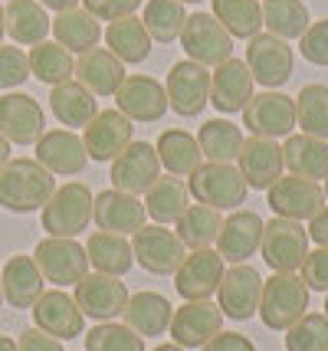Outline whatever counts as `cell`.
<instances>
[{
  "label": "cell",
  "mask_w": 328,
  "mask_h": 351,
  "mask_svg": "<svg viewBox=\"0 0 328 351\" xmlns=\"http://www.w3.org/2000/svg\"><path fill=\"white\" fill-rule=\"evenodd\" d=\"M105 43L109 49L118 56L122 62H144L151 53V36L144 30L138 16H122V20H112L109 30H105Z\"/></svg>",
  "instance_id": "obj_38"
},
{
  "label": "cell",
  "mask_w": 328,
  "mask_h": 351,
  "mask_svg": "<svg viewBox=\"0 0 328 351\" xmlns=\"http://www.w3.org/2000/svg\"><path fill=\"white\" fill-rule=\"evenodd\" d=\"M223 273H227V263L217 250H190L174 273V289L188 302H201L220 289Z\"/></svg>",
  "instance_id": "obj_12"
},
{
  "label": "cell",
  "mask_w": 328,
  "mask_h": 351,
  "mask_svg": "<svg viewBox=\"0 0 328 351\" xmlns=\"http://www.w3.org/2000/svg\"><path fill=\"white\" fill-rule=\"evenodd\" d=\"M16 348L20 351H63V341L47 335V332H40V328H27V332H20Z\"/></svg>",
  "instance_id": "obj_51"
},
{
  "label": "cell",
  "mask_w": 328,
  "mask_h": 351,
  "mask_svg": "<svg viewBox=\"0 0 328 351\" xmlns=\"http://www.w3.org/2000/svg\"><path fill=\"white\" fill-rule=\"evenodd\" d=\"M210 7H214V16L236 40H250L256 33H263V7L256 0H210Z\"/></svg>",
  "instance_id": "obj_42"
},
{
  "label": "cell",
  "mask_w": 328,
  "mask_h": 351,
  "mask_svg": "<svg viewBox=\"0 0 328 351\" xmlns=\"http://www.w3.org/2000/svg\"><path fill=\"white\" fill-rule=\"evenodd\" d=\"M299 269H302V282L309 286V292H328V246L309 250V256Z\"/></svg>",
  "instance_id": "obj_49"
},
{
  "label": "cell",
  "mask_w": 328,
  "mask_h": 351,
  "mask_svg": "<svg viewBox=\"0 0 328 351\" xmlns=\"http://www.w3.org/2000/svg\"><path fill=\"white\" fill-rule=\"evenodd\" d=\"M322 191H325V197H328V178H325V187H322Z\"/></svg>",
  "instance_id": "obj_61"
},
{
  "label": "cell",
  "mask_w": 328,
  "mask_h": 351,
  "mask_svg": "<svg viewBox=\"0 0 328 351\" xmlns=\"http://www.w3.org/2000/svg\"><path fill=\"white\" fill-rule=\"evenodd\" d=\"M112 184L115 191H125V194H148V187L161 178V158L157 148L148 141H131L125 152L112 161Z\"/></svg>",
  "instance_id": "obj_15"
},
{
  "label": "cell",
  "mask_w": 328,
  "mask_h": 351,
  "mask_svg": "<svg viewBox=\"0 0 328 351\" xmlns=\"http://www.w3.org/2000/svg\"><path fill=\"white\" fill-rule=\"evenodd\" d=\"M33 322H36V328L40 332H47V335L60 338H76L82 335V325H86V315H82V308L76 306V299L73 295H66L63 289H43V295L33 302Z\"/></svg>",
  "instance_id": "obj_20"
},
{
  "label": "cell",
  "mask_w": 328,
  "mask_h": 351,
  "mask_svg": "<svg viewBox=\"0 0 328 351\" xmlns=\"http://www.w3.org/2000/svg\"><path fill=\"white\" fill-rule=\"evenodd\" d=\"M325 315H328V292H325Z\"/></svg>",
  "instance_id": "obj_62"
},
{
  "label": "cell",
  "mask_w": 328,
  "mask_h": 351,
  "mask_svg": "<svg viewBox=\"0 0 328 351\" xmlns=\"http://www.w3.org/2000/svg\"><path fill=\"white\" fill-rule=\"evenodd\" d=\"M125 325L131 332H138L141 338H155L164 335L171 328V302L157 292H138V295H128V306H125Z\"/></svg>",
  "instance_id": "obj_32"
},
{
  "label": "cell",
  "mask_w": 328,
  "mask_h": 351,
  "mask_svg": "<svg viewBox=\"0 0 328 351\" xmlns=\"http://www.w3.org/2000/svg\"><path fill=\"white\" fill-rule=\"evenodd\" d=\"M168 106L181 119H194L210 106V69L194 60H181L168 69Z\"/></svg>",
  "instance_id": "obj_9"
},
{
  "label": "cell",
  "mask_w": 328,
  "mask_h": 351,
  "mask_svg": "<svg viewBox=\"0 0 328 351\" xmlns=\"http://www.w3.org/2000/svg\"><path fill=\"white\" fill-rule=\"evenodd\" d=\"M247 66L253 73V82L266 89H282L292 79V49L273 33H256L247 40Z\"/></svg>",
  "instance_id": "obj_11"
},
{
  "label": "cell",
  "mask_w": 328,
  "mask_h": 351,
  "mask_svg": "<svg viewBox=\"0 0 328 351\" xmlns=\"http://www.w3.org/2000/svg\"><path fill=\"white\" fill-rule=\"evenodd\" d=\"M3 33H7V20H3V7H0V43H3Z\"/></svg>",
  "instance_id": "obj_58"
},
{
  "label": "cell",
  "mask_w": 328,
  "mask_h": 351,
  "mask_svg": "<svg viewBox=\"0 0 328 351\" xmlns=\"http://www.w3.org/2000/svg\"><path fill=\"white\" fill-rule=\"evenodd\" d=\"M43 106L27 92H7L0 99V135L10 145H36L43 135Z\"/></svg>",
  "instance_id": "obj_17"
},
{
  "label": "cell",
  "mask_w": 328,
  "mask_h": 351,
  "mask_svg": "<svg viewBox=\"0 0 328 351\" xmlns=\"http://www.w3.org/2000/svg\"><path fill=\"white\" fill-rule=\"evenodd\" d=\"M181 3H201V0H181Z\"/></svg>",
  "instance_id": "obj_60"
},
{
  "label": "cell",
  "mask_w": 328,
  "mask_h": 351,
  "mask_svg": "<svg viewBox=\"0 0 328 351\" xmlns=\"http://www.w3.org/2000/svg\"><path fill=\"white\" fill-rule=\"evenodd\" d=\"M220 312L227 319L247 322L253 319V312H260V295H263V276L256 273L247 263H236L234 269H227L220 279Z\"/></svg>",
  "instance_id": "obj_16"
},
{
  "label": "cell",
  "mask_w": 328,
  "mask_h": 351,
  "mask_svg": "<svg viewBox=\"0 0 328 351\" xmlns=\"http://www.w3.org/2000/svg\"><path fill=\"white\" fill-rule=\"evenodd\" d=\"M36 161L56 178H69V174H79L86 168L89 154H86V145L82 138L73 135V128H53V132H43L40 141H36Z\"/></svg>",
  "instance_id": "obj_23"
},
{
  "label": "cell",
  "mask_w": 328,
  "mask_h": 351,
  "mask_svg": "<svg viewBox=\"0 0 328 351\" xmlns=\"http://www.w3.org/2000/svg\"><path fill=\"white\" fill-rule=\"evenodd\" d=\"M86 10L95 16V20H122V16H131L141 7V0H82Z\"/></svg>",
  "instance_id": "obj_50"
},
{
  "label": "cell",
  "mask_w": 328,
  "mask_h": 351,
  "mask_svg": "<svg viewBox=\"0 0 328 351\" xmlns=\"http://www.w3.org/2000/svg\"><path fill=\"white\" fill-rule=\"evenodd\" d=\"M115 106L131 122H161L168 112V92L151 76H125L115 92Z\"/></svg>",
  "instance_id": "obj_19"
},
{
  "label": "cell",
  "mask_w": 328,
  "mask_h": 351,
  "mask_svg": "<svg viewBox=\"0 0 328 351\" xmlns=\"http://www.w3.org/2000/svg\"><path fill=\"white\" fill-rule=\"evenodd\" d=\"M49 112L60 119V125H69V128H86L99 115V102L95 95L82 82H60L49 92Z\"/></svg>",
  "instance_id": "obj_30"
},
{
  "label": "cell",
  "mask_w": 328,
  "mask_h": 351,
  "mask_svg": "<svg viewBox=\"0 0 328 351\" xmlns=\"http://www.w3.org/2000/svg\"><path fill=\"white\" fill-rule=\"evenodd\" d=\"M243 132L240 125L227 122V119H210V122L201 125V135H197V145H201V154L207 161H217V165H234L240 152H243Z\"/></svg>",
  "instance_id": "obj_37"
},
{
  "label": "cell",
  "mask_w": 328,
  "mask_h": 351,
  "mask_svg": "<svg viewBox=\"0 0 328 351\" xmlns=\"http://www.w3.org/2000/svg\"><path fill=\"white\" fill-rule=\"evenodd\" d=\"M53 33H56V43L66 46L69 53H89L99 46L102 40V27L86 7H73V10H63L53 20Z\"/></svg>",
  "instance_id": "obj_34"
},
{
  "label": "cell",
  "mask_w": 328,
  "mask_h": 351,
  "mask_svg": "<svg viewBox=\"0 0 328 351\" xmlns=\"http://www.w3.org/2000/svg\"><path fill=\"white\" fill-rule=\"evenodd\" d=\"M92 191L86 184H63L53 191L49 204L43 207V230L49 237H69L76 240L82 230L92 223Z\"/></svg>",
  "instance_id": "obj_3"
},
{
  "label": "cell",
  "mask_w": 328,
  "mask_h": 351,
  "mask_svg": "<svg viewBox=\"0 0 328 351\" xmlns=\"http://www.w3.org/2000/svg\"><path fill=\"white\" fill-rule=\"evenodd\" d=\"M236 161H240V174H243L247 187H253V191H269L282 178V168H286L279 145L273 138L256 135L243 141V152H240Z\"/></svg>",
  "instance_id": "obj_24"
},
{
  "label": "cell",
  "mask_w": 328,
  "mask_h": 351,
  "mask_svg": "<svg viewBox=\"0 0 328 351\" xmlns=\"http://www.w3.org/2000/svg\"><path fill=\"white\" fill-rule=\"evenodd\" d=\"M131 253H135V263H138L144 273L151 276H174L177 266L188 256V246L177 240V233L164 230L161 223L155 227H141L135 237H131Z\"/></svg>",
  "instance_id": "obj_10"
},
{
  "label": "cell",
  "mask_w": 328,
  "mask_h": 351,
  "mask_svg": "<svg viewBox=\"0 0 328 351\" xmlns=\"http://www.w3.org/2000/svg\"><path fill=\"white\" fill-rule=\"evenodd\" d=\"M299 49L312 66H328V20H315L299 36Z\"/></svg>",
  "instance_id": "obj_48"
},
{
  "label": "cell",
  "mask_w": 328,
  "mask_h": 351,
  "mask_svg": "<svg viewBox=\"0 0 328 351\" xmlns=\"http://www.w3.org/2000/svg\"><path fill=\"white\" fill-rule=\"evenodd\" d=\"M0 351H20V348H16V341H14V338L0 335Z\"/></svg>",
  "instance_id": "obj_56"
},
{
  "label": "cell",
  "mask_w": 328,
  "mask_h": 351,
  "mask_svg": "<svg viewBox=\"0 0 328 351\" xmlns=\"http://www.w3.org/2000/svg\"><path fill=\"white\" fill-rule=\"evenodd\" d=\"M86 256H89V266L95 273L105 276H122L135 266V253H131V243L118 233H105V230H95L86 243Z\"/></svg>",
  "instance_id": "obj_33"
},
{
  "label": "cell",
  "mask_w": 328,
  "mask_h": 351,
  "mask_svg": "<svg viewBox=\"0 0 328 351\" xmlns=\"http://www.w3.org/2000/svg\"><path fill=\"white\" fill-rule=\"evenodd\" d=\"M188 191L201 200V204L214 207V210H234V207H240V204L247 200V191H250V187L243 181L240 168L207 161V165H201V168L190 174Z\"/></svg>",
  "instance_id": "obj_5"
},
{
  "label": "cell",
  "mask_w": 328,
  "mask_h": 351,
  "mask_svg": "<svg viewBox=\"0 0 328 351\" xmlns=\"http://www.w3.org/2000/svg\"><path fill=\"white\" fill-rule=\"evenodd\" d=\"M286 351H328V315L305 312L286 328Z\"/></svg>",
  "instance_id": "obj_45"
},
{
  "label": "cell",
  "mask_w": 328,
  "mask_h": 351,
  "mask_svg": "<svg viewBox=\"0 0 328 351\" xmlns=\"http://www.w3.org/2000/svg\"><path fill=\"white\" fill-rule=\"evenodd\" d=\"M168 332L174 335V345H181V348H203L217 332H223V312L210 299L188 302L171 315Z\"/></svg>",
  "instance_id": "obj_22"
},
{
  "label": "cell",
  "mask_w": 328,
  "mask_h": 351,
  "mask_svg": "<svg viewBox=\"0 0 328 351\" xmlns=\"http://www.w3.org/2000/svg\"><path fill=\"white\" fill-rule=\"evenodd\" d=\"M184 20H188V14H184V3H181V0H148L144 16H141L148 36L157 40V43H174V40H181Z\"/></svg>",
  "instance_id": "obj_44"
},
{
  "label": "cell",
  "mask_w": 328,
  "mask_h": 351,
  "mask_svg": "<svg viewBox=\"0 0 328 351\" xmlns=\"http://www.w3.org/2000/svg\"><path fill=\"white\" fill-rule=\"evenodd\" d=\"M157 158H161V168H168V174L174 178H190L194 171L201 168V145L190 132H181V128H171L157 138Z\"/></svg>",
  "instance_id": "obj_36"
},
{
  "label": "cell",
  "mask_w": 328,
  "mask_h": 351,
  "mask_svg": "<svg viewBox=\"0 0 328 351\" xmlns=\"http://www.w3.org/2000/svg\"><path fill=\"white\" fill-rule=\"evenodd\" d=\"M309 308V286L296 273H273L263 279V295H260V319L273 332H286L296 325Z\"/></svg>",
  "instance_id": "obj_2"
},
{
  "label": "cell",
  "mask_w": 328,
  "mask_h": 351,
  "mask_svg": "<svg viewBox=\"0 0 328 351\" xmlns=\"http://www.w3.org/2000/svg\"><path fill=\"white\" fill-rule=\"evenodd\" d=\"M73 76L92 95L105 99V95H115L118 86L125 82V62L118 60L112 49H105V46H95V49L82 53L76 60V73Z\"/></svg>",
  "instance_id": "obj_27"
},
{
  "label": "cell",
  "mask_w": 328,
  "mask_h": 351,
  "mask_svg": "<svg viewBox=\"0 0 328 351\" xmlns=\"http://www.w3.org/2000/svg\"><path fill=\"white\" fill-rule=\"evenodd\" d=\"M177 240L188 246V250H210V243H217L220 237V210L207 207V204H190L184 214L177 217Z\"/></svg>",
  "instance_id": "obj_39"
},
{
  "label": "cell",
  "mask_w": 328,
  "mask_h": 351,
  "mask_svg": "<svg viewBox=\"0 0 328 351\" xmlns=\"http://www.w3.org/2000/svg\"><path fill=\"white\" fill-rule=\"evenodd\" d=\"M56 191V178L36 158H10L0 168V207L10 214L43 210Z\"/></svg>",
  "instance_id": "obj_1"
},
{
  "label": "cell",
  "mask_w": 328,
  "mask_h": 351,
  "mask_svg": "<svg viewBox=\"0 0 328 351\" xmlns=\"http://www.w3.org/2000/svg\"><path fill=\"white\" fill-rule=\"evenodd\" d=\"M263 27L279 40H299L309 30V10L302 0H263Z\"/></svg>",
  "instance_id": "obj_40"
},
{
  "label": "cell",
  "mask_w": 328,
  "mask_h": 351,
  "mask_svg": "<svg viewBox=\"0 0 328 351\" xmlns=\"http://www.w3.org/2000/svg\"><path fill=\"white\" fill-rule=\"evenodd\" d=\"M86 351H144V341L128 325L99 322L92 332H86Z\"/></svg>",
  "instance_id": "obj_46"
},
{
  "label": "cell",
  "mask_w": 328,
  "mask_h": 351,
  "mask_svg": "<svg viewBox=\"0 0 328 351\" xmlns=\"http://www.w3.org/2000/svg\"><path fill=\"white\" fill-rule=\"evenodd\" d=\"M155 351H188V348H181V345H174V341H171V345H157Z\"/></svg>",
  "instance_id": "obj_57"
},
{
  "label": "cell",
  "mask_w": 328,
  "mask_h": 351,
  "mask_svg": "<svg viewBox=\"0 0 328 351\" xmlns=\"http://www.w3.org/2000/svg\"><path fill=\"white\" fill-rule=\"evenodd\" d=\"M3 20H7V33L16 46L43 43L47 33L53 30V20L40 0H10L3 7Z\"/></svg>",
  "instance_id": "obj_28"
},
{
  "label": "cell",
  "mask_w": 328,
  "mask_h": 351,
  "mask_svg": "<svg viewBox=\"0 0 328 351\" xmlns=\"http://www.w3.org/2000/svg\"><path fill=\"white\" fill-rule=\"evenodd\" d=\"M263 220L253 210H234V214L223 220L217 237V253L223 256V263H247L260 250V240H263Z\"/></svg>",
  "instance_id": "obj_26"
},
{
  "label": "cell",
  "mask_w": 328,
  "mask_h": 351,
  "mask_svg": "<svg viewBox=\"0 0 328 351\" xmlns=\"http://www.w3.org/2000/svg\"><path fill=\"white\" fill-rule=\"evenodd\" d=\"M33 260L40 266V273L53 286H76L89 273V256L86 246H79L69 237H47L33 250Z\"/></svg>",
  "instance_id": "obj_7"
},
{
  "label": "cell",
  "mask_w": 328,
  "mask_h": 351,
  "mask_svg": "<svg viewBox=\"0 0 328 351\" xmlns=\"http://www.w3.org/2000/svg\"><path fill=\"white\" fill-rule=\"evenodd\" d=\"M309 240H315L318 246H328V207H322L309 220Z\"/></svg>",
  "instance_id": "obj_53"
},
{
  "label": "cell",
  "mask_w": 328,
  "mask_h": 351,
  "mask_svg": "<svg viewBox=\"0 0 328 351\" xmlns=\"http://www.w3.org/2000/svg\"><path fill=\"white\" fill-rule=\"evenodd\" d=\"M7 161H10V141H7V138L0 135V168H3Z\"/></svg>",
  "instance_id": "obj_55"
},
{
  "label": "cell",
  "mask_w": 328,
  "mask_h": 351,
  "mask_svg": "<svg viewBox=\"0 0 328 351\" xmlns=\"http://www.w3.org/2000/svg\"><path fill=\"white\" fill-rule=\"evenodd\" d=\"M296 125L302 128V135L312 138H328V86L312 82L302 86L296 95Z\"/></svg>",
  "instance_id": "obj_43"
},
{
  "label": "cell",
  "mask_w": 328,
  "mask_h": 351,
  "mask_svg": "<svg viewBox=\"0 0 328 351\" xmlns=\"http://www.w3.org/2000/svg\"><path fill=\"white\" fill-rule=\"evenodd\" d=\"M47 10H56V14H63V10H73V7H79L82 0H40Z\"/></svg>",
  "instance_id": "obj_54"
},
{
  "label": "cell",
  "mask_w": 328,
  "mask_h": 351,
  "mask_svg": "<svg viewBox=\"0 0 328 351\" xmlns=\"http://www.w3.org/2000/svg\"><path fill=\"white\" fill-rule=\"evenodd\" d=\"M181 46H184V53H188L194 62H201V66H214L217 69L220 62L230 60V53H234V36L227 33V27L220 23L214 14H188L184 20V30H181Z\"/></svg>",
  "instance_id": "obj_6"
},
{
  "label": "cell",
  "mask_w": 328,
  "mask_h": 351,
  "mask_svg": "<svg viewBox=\"0 0 328 351\" xmlns=\"http://www.w3.org/2000/svg\"><path fill=\"white\" fill-rule=\"evenodd\" d=\"M201 351H256V345L240 332H217Z\"/></svg>",
  "instance_id": "obj_52"
},
{
  "label": "cell",
  "mask_w": 328,
  "mask_h": 351,
  "mask_svg": "<svg viewBox=\"0 0 328 351\" xmlns=\"http://www.w3.org/2000/svg\"><path fill=\"white\" fill-rule=\"evenodd\" d=\"M144 204H141L135 194H125V191H102L95 194L92 204V220L99 230L105 233H118V237H135L141 227H144Z\"/></svg>",
  "instance_id": "obj_21"
},
{
  "label": "cell",
  "mask_w": 328,
  "mask_h": 351,
  "mask_svg": "<svg viewBox=\"0 0 328 351\" xmlns=\"http://www.w3.org/2000/svg\"><path fill=\"white\" fill-rule=\"evenodd\" d=\"M260 253H263L266 266L273 273H296L309 256V230L299 220H286V217H273L263 227V240H260Z\"/></svg>",
  "instance_id": "obj_4"
},
{
  "label": "cell",
  "mask_w": 328,
  "mask_h": 351,
  "mask_svg": "<svg viewBox=\"0 0 328 351\" xmlns=\"http://www.w3.org/2000/svg\"><path fill=\"white\" fill-rule=\"evenodd\" d=\"M243 125L256 138H289L296 128V99L276 89L253 92V99L243 108Z\"/></svg>",
  "instance_id": "obj_8"
},
{
  "label": "cell",
  "mask_w": 328,
  "mask_h": 351,
  "mask_svg": "<svg viewBox=\"0 0 328 351\" xmlns=\"http://www.w3.org/2000/svg\"><path fill=\"white\" fill-rule=\"evenodd\" d=\"M250 99H253V73L243 60L230 56L210 73V106L217 112H223V115L243 112Z\"/></svg>",
  "instance_id": "obj_25"
},
{
  "label": "cell",
  "mask_w": 328,
  "mask_h": 351,
  "mask_svg": "<svg viewBox=\"0 0 328 351\" xmlns=\"http://www.w3.org/2000/svg\"><path fill=\"white\" fill-rule=\"evenodd\" d=\"M190 191L188 184L181 181V178H174V174H168V178H157L151 187H148V194H144V210H148V217L155 220V223H177V217L188 210L190 204Z\"/></svg>",
  "instance_id": "obj_35"
},
{
  "label": "cell",
  "mask_w": 328,
  "mask_h": 351,
  "mask_svg": "<svg viewBox=\"0 0 328 351\" xmlns=\"http://www.w3.org/2000/svg\"><path fill=\"white\" fill-rule=\"evenodd\" d=\"M76 73V60L73 53L60 43H36L30 49V76H36L47 86H60V82H69Z\"/></svg>",
  "instance_id": "obj_41"
},
{
  "label": "cell",
  "mask_w": 328,
  "mask_h": 351,
  "mask_svg": "<svg viewBox=\"0 0 328 351\" xmlns=\"http://www.w3.org/2000/svg\"><path fill=\"white\" fill-rule=\"evenodd\" d=\"M131 135H135L131 119H125L118 108H105L86 125L82 145H86V154L92 161H115L131 145Z\"/></svg>",
  "instance_id": "obj_18"
},
{
  "label": "cell",
  "mask_w": 328,
  "mask_h": 351,
  "mask_svg": "<svg viewBox=\"0 0 328 351\" xmlns=\"http://www.w3.org/2000/svg\"><path fill=\"white\" fill-rule=\"evenodd\" d=\"M30 79V56L20 46L0 43V89H16Z\"/></svg>",
  "instance_id": "obj_47"
},
{
  "label": "cell",
  "mask_w": 328,
  "mask_h": 351,
  "mask_svg": "<svg viewBox=\"0 0 328 351\" xmlns=\"http://www.w3.org/2000/svg\"><path fill=\"white\" fill-rule=\"evenodd\" d=\"M76 306L82 315L95 322H115L128 306V289L118 276L105 273H86L82 282H76Z\"/></svg>",
  "instance_id": "obj_13"
},
{
  "label": "cell",
  "mask_w": 328,
  "mask_h": 351,
  "mask_svg": "<svg viewBox=\"0 0 328 351\" xmlns=\"http://www.w3.org/2000/svg\"><path fill=\"white\" fill-rule=\"evenodd\" d=\"M266 204L273 207L276 217H286V220H312L322 207H325V191L318 181H309V178H279V181L269 187V197Z\"/></svg>",
  "instance_id": "obj_14"
},
{
  "label": "cell",
  "mask_w": 328,
  "mask_h": 351,
  "mask_svg": "<svg viewBox=\"0 0 328 351\" xmlns=\"http://www.w3.org/2000/svg\"><path fill=\"white\" fill-rule=\"evenodd\" d=\"M0 279H3V299L14 308H33V302L43 295V273L33 256H10Z\"/></svg>",
  "instance_id": "obj_29"
},
{
  "label": "cell",
  "mask_w": 328,
  "mask_h": 351,
  "mask_svg": "<svg viewBox=\"0 0 328 351\" xmlns=\"http://www.w3.org/2000/svg\"><path fill=\"white\" fill-rule=\"evenodd\" d=\"M282 161L289 174L309 178V181H325L328 178V145L312 135H289L282 145Z\"/></svg>",
  "instance_id": "obj_31"
},
{
  "label": "cell",
  "mask_w": 328,
  "mask_h": 351,
  "mask_svg": "<svg viewBox=\"0 0 328 351\" xmlns=\"http://www.w3.org/2000/svg\"><path fill=\"white\" fill-rule=\"evenodd\" d=\"M0 306H3V279H0Z\"/></svg>",
  "instance_id": "obj_59"
}]
</instances>
